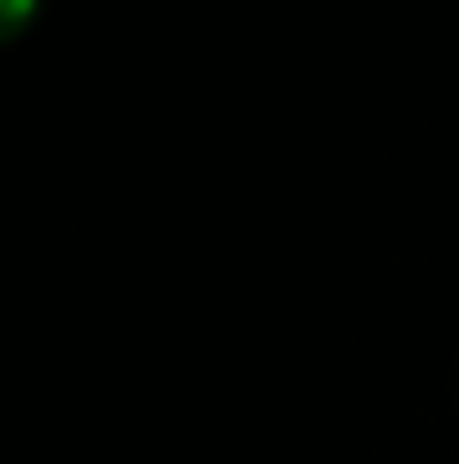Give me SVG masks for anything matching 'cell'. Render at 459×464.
I'll use <instances>...</instances> for the list:
<instances>
[{"instance_id": "obj_1", "label": "cell", "mask_w": 459, "mask_h": 464, "mask_svg": "<svg viewBox=\"0 0 459 464\" xmlns=\"http://www.w3.org/2000/svg\"><path fill=\"white\" fill-rule=\"evenodd\" d=\"M45 0H0V45H14L32 32V23L41 18Z\"/></svg>"}]
</instances>
